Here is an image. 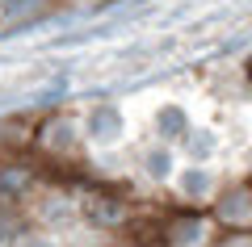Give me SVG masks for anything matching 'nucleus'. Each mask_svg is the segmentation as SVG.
I'll return each mask as SVG.
<instances>
[{
  "label": "nucleus",
  "mask_w": 252,
  "mask_h": 247,
  "mask_svg": "<svg viewBox=\"0 0 252 247\" xmlns=\"http://www.w3.org/2000/svg\"><path fill=\"white\" fill-rule=\"evenodd\" d=\"M93 130H97V138H118V113L114 109H101L93 117Z\"/></svg>",
  "instance_id": "obj_1"
},
{
  "label": "nucleus",
  "mask_w": 252,
  "mask_h": 247,
  "mask_svg": "<svg viewBox=\"0 0 252 247\" xmlns=\"http://www.w3.org/2000/svg\"><path fill=\"white\" fill-rule=\"evenodd\" d=\"M34 4L38 0H0V13H4V17H21V13H30Z\"/></svg>",
  "instance_id": "obj_2"
},
{
  "label": "nucleus",
  "mask_w": 252,
  "mask_h": 247,
  "mask_svg": "<svg viewBox=\"0 0 252 247\" xmlns=\"http://www.w3.org/2000/svg\"><path fill=\"white\" fill-rule=\"evenodd\" d=\"M168 168H172V159H168V155H152V172H156V176H164Z\"/></svg>",
  "instance_id": "obj_3"
}]
</instances>
